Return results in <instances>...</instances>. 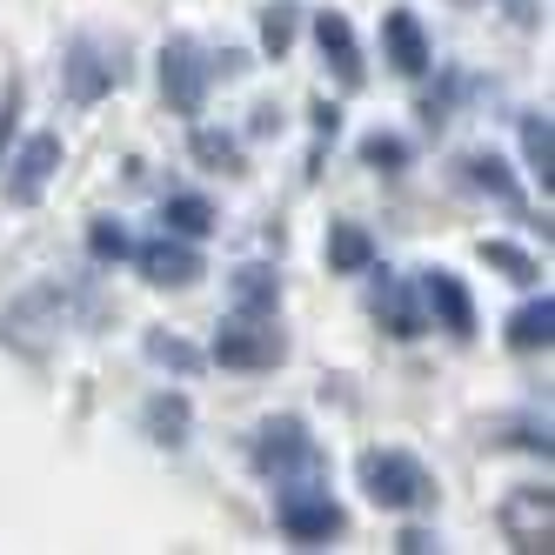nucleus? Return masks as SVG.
Returning <instances> with one entry per match:
<instances>
[{"label": "nucleus", "mask_w": 555, "mask_h": 555, "mask_svg": "<svg viewBox=\"0 0 555 555\" xmlns=\"http://www.w3.org/2000/svg\"><path fill=\"white\" fill-rule=\"evenodd\" d=\"M522 162L542 181V194L555 188V134H548V114H522Z\"/></svg>", "instance_id": "nucleus-18"}, {"label": "nucleus", "mask_w": 555, "mask_h": 555, "mask_svg": "<svg viewBox=\"0 0 555 555\" xmlns=\"http://www.w3.org/2000/svg\"><path fill=\"white\" fill-rule=\"evenodd\" d=\"M88 255H94V261H121V255H134L128 228H121V221H94V228H88Z\"/></svg>", "instance_id": "nucleus-25"}, {"label": "nucleus", "mask_w": 555, "mask_h": 555, "mask_svg": "<svg viewBox=\"0 0 555 555\" xmlns=\"http://www.w3.org/2000/svg\"><path fill=\"white\" fill-rule=\"evenodd\" d=\"M362 162H369V168H388V175H395V168L409 162V141H395V134H369V141H362Z\"/></svg>", "instance_id": "nucleus-27"}, {"label": "nucleus", "mask_w": 555, "mask_h": 555, "mask_svg": "<svg viewBox=\"0 0 555 555\" xmlns=\"http://www.w3.org/2000/svg\"><path fill=\"white\" fill-rule=\"evenodd\" d=\"M255 468L274 475V482H295V475H328V455L301 415H274L255 428Z\"/></svg>", "instance_id": "nucleus-5"}, {"label": "nucleus", "mask_w": 555, "mask_h": 555, "mask_svg": "<svg viewBox=\"0 0 555 555\" xmlns=\"http://www.w3.org/2000/svg\"><path fill=\"white\" fill-rule=\"evenodd\" d=\"M482 261H489V268H502L508 282H522V288L535 282V274H542V268H535L522 248H515V242H482Z\"/></svg>", "instance_id": "nucleus-24"}, {"label": "nucleus", "mask_w": 555, "mask_h": 555, "mask_svg": "<svg viewBox=\"0 0 555 555\" xmlns=\"http://www.w3.org/2000/svg\"><path fill=\"white\" fill-rule=\"evenodd\" d=\"M134 261H141V282H154V288H194V282L208 274L188 234H168V228L154 234V242H141Z\"/></svg>", "instance_id": "nucleus-9"}, {"label": "nucleus", "mask_w": 555, "mask_h": 555, "mask_svg": "<svg viewBox=\"0 0 555 555\" xmlns=\"http://www.w3.org/2000/svg\"><path fill=\"white\" fill-rule=\"evenodd\" d=\"M314 41H322V61L341 74V88H362V48L341 14H314Z\"/></svg>", "instance_id": "nucleus-13"}, {"label": "nucleus", "mask_w": 555, "mask_h": 555, "mask_svg": "<svg viewBox=\"0 0 555 555\" xmlns=\"http://www.w3.org/2000/svg\"><path fill=\"white\" fill-rule=\"evenodd\" d=\"M555 341V301L542 295V301H522L508 314V348L515 354H535V348H548Z\"/></svg>", "instance_id": "nucleus-16"}, {"label": "nucleus", "mask_w": 555, "mask_h": 555, "mask_svg": "<svg viewBox=\"0 0 555 555\" xmlns=\"http://www.w3.org/2000/svg\"><path fill=\"white\" fill-rule=\"evenodd\" d=\"M502 529H508V542L515 548H542L548 555V535H555V508H548V489H515L508 502H502Z\"/></svg>", "instance_id": "nucleus-11"}, {"label": "nucleus", "mask_w": 555, "mask_h": 555, "mask_svg": "<svg viewBox=\"0 0 555 555\" xmlns=\"http://www.w3.org/2000/svg\"><path fill=\"white\" fill-rule=\"evenodd\" d=\"M61 175V134H27L21 141V154L8 162V208H34L48 194V181Z\"/></svg>", "instance_id": "nucleus-8"}, {"label": "nucleus", "mask_w": 555, "mask_h": 555, "mask_svg": "<svg viewBox=\"0 0 555 555\" xmlns=\"http://www.w3.org/2000/svg\"><path fill=\"white\" fill-rule=\"evenodd\" d=\"M328 268H335V274H369V268H375V242H369V228L335 221V228H328Z\"/></svg>", "instance_id": "nucleus-17"}, {"label": "nucleus", "mask_w": 555, "mask_h": 555, "mask_svg": "<svg viewBox=\"0 0 555 555\" xmlns=\"http://www.w3.org/2000/svg\"><path fill=\"white\" fill-rule=\"evenodd\" d=\"M208 354L221 369H274L288 354V341H282V328H274V314H242V308H234L228 322L215 328Z\"/></svg>", "instance_id": "nucleus-7"}, {"label": "nucleus", "mask_w": 555, "mask_h": 555, "mask_svg": "<svg viewBox=\"0 0 555 555\" xmlns=\"http://www.w3.org/2000/svg\"><path fill=\"white\" fill-rule=\"evenodd\" d=\"M395 548H402V555H428V548H435V535H428V529H409Z\"/></svg>", "instance_id": "nucleus-30"}, {"label": "nucleus", "mask_w": 555, "mask_h": 555, "mask_svg": "<svg viewBox=\"0 0 555 555\" xmlns=\"http://www.w3.org/2000/svg\"><path fill=\"white\" fill-rule=\"evenodd\" d=\"M74 314H88V295L81 288H41V295H27V301H14L8 314H0V341H14V348H27V354H41Z\"/></svg>", "instance_id": "nucleus-3"}, {"label": "nucleus", "mask_w": 555, "mask_h": 555, "mask_svg": "<svg viewBox=\"0 0 555 555\" xmlns=\"http://www.w3.org/2000/svg\"><path fill=\"white\" fill-rule=\"evenodd\" d=\"M14 114H21V81H8V94H0V141L14 134Z\"/></svg>", "instance_id": "nucleus-29"}, {"label": "nucleus", "mask_w": 555, "mask_h": 555, "mask_svg": "<svg viewBox=\"0 0 555 555\" xmlns=\"http://www.w3.org/2000/svg\"><path fill=\"white\" fill-rule=\"evenodd\" d=\"M141 422H147V435H154V442H162V449H181L188 442V395L181 388H162V395H147V409H141Z\"/></svg>", "instance_id": "nucleus-15"}, {"label": "nucleus", "mask_w": 555, "mask_h": 555, "mask_svg": "<svg viewBox=\"0 0 555 555\" xmlns=\"http://www.w3.org/2000/svg\"><path fill=\"white\" fill-rule=\"evenodd\" d=\"M162 221H168V234H188V242H202V234H215V208L202 202V194H168Z\"/></svg>", "instance_id": "nucleus-20"}, {"label": "nucleus", "mask_w": 555, "mask_h": 555, "mask_svg": "<svg viewBox=\"0 0 555 555\" xmlns=\"http://www.w3.org/2000/svg\"><path fill=\"white\" fill-rule=\"evenodd\" d=\"M462 181L482 188V194H495L502 208H522V194H515V181H508V168L495 162V154H462Z\"/></svg>", "instance_id": "nucleus-19"}, {"label": "nucleus", "mask_w": 555, "mask_h": 555, "mask_svg": "<svg viewBox=\"0 0 555 555\" xmlns=\"http://www.w3.org/2000/svg\"><path fill=\"white\" fill-rule=\"evenodd\" d=\"M295 27H301V8H295V0H274V8L261 14V48L282 61V54L295 48Z\"/></svg>", "instance_id": "nucleus-22"}, {"label": "nucleus", "mask_w": 555, "mask_h": 555, "mask_svg": "<svg viewBox=\"0 0 555 555\" xmlns=\"http://www.w3.org/2000/svg\"><path fill=\"white\" fill-rule=\"evenodd\" d=\"M382 48H388V67H395V74H409V81H422V74L435 67L428 34H422V21H415L409 8H395V14L382 21Z\"/></svg>", "instance_id": "nucleus-12"}, {"label": "nucleus", "mask_w": 555, "mask_h": 555, "mask_svg": "<svg viewBox=\"0 0 555 555\" xmlns=\"http://www.w3.org/2000/svg\"><path fill=\"white\" fill-rule=\"evenodd\" d=\"M274 301H282V282H274L268 268H242V274H234V308H242V314H274Z\"/></svg>", "instance_id": "nucleus-21"}, {"label": "nucleus", "mask_w": 555, "mask_h": 555, "mask_svg": "<svg viewBox=\"0 0 555 555\" xmlns=\"http://www.w3.org/2000/svg\"><path fill=\"white\" fill-rule=\"evenodd\" d=\"M362 489H369L375 508H402V515L435 502L428 468H422L415 455H402V449H369V455H362Z\"/></svg>", "instance_id": "nucleus-6"}, {"label": "nucleus", "mask_w": 555, "mask_h": 555, "mask_svg": "<svg viewBox=\"0 0 555 555\" xmlns=\"http://www.w3.org/2000/svg\"><path fill=\"white\" fill-rule=\"evenodd\" d=\"M375 322H382L395 341H415V335H422V308H415L409 282H395V274H382V288H375Z\"/></svg>", "instance_id": "nucleus-14"}, {"label": "nucleus", "mask_w": 555, "mask_h": 555, "mask_svg": "<svg viewBox=\"0 0 555 555\" xmlns=\"http://www.w3.org/2000/svg\"><path fill=\"white\" fill-rule=\"evenodd\" d=\"M147 354H154V362H168V369H181V375L202 369V354H194L181 335H147Z\"/></svg>", "instance_id": "nucleus-26"}, {"label": "nucleus", "mask_w": 555, "mask_h": 555, "mask_svg": "<svg viewBox=\"0 0 555 555\" xmlns=\"http://www.w3.org/2000/svg\"><path fill=\"white\" fill-rule=\"evenodd\" d=\"M228 74H242V54H234V48L208 54L194 34H175V41L162 48V94H168L175 114H202L208 81H228Z\"/></svg>", "instance_id": "nucleus-1"}, {"label": "nucleus", "mask_w": 555, "mask_h": 555, "mask_svg": "<svg viewBox=\"0 0 555 555\" xmlns=\"http://www.w3.org/2000/svg\"><path fill=\"white\" fill-rule=\"evenodd\" d=\"M194 162H208L215 175H234V168H242V147H234V134H215V128H194Z\"/></svg>", "instance_id": "nucleus-23"}, {"label": "nucleus", "mask_w": 555, "mask_h": 555, "mask_svg": "<svg viewBox=\"0 0 555 555\" xmlns=\"http://www.w3.org/2000/svg\"><path fill=\"white\" fill-rule=\"evenodd\" d=\"M121 81H128V54H121V41H101V34L67 41V54H61V88H67L74 107H94L101 94H114Z\"/></svg>", "instance_id": "nucleus-4"}, {"label": "nucleus", "mask_w": 555, "mask_h": 555, "mask_svg": "<svg viewBox=\"0 0 555 555\" xmlns=\"http://www.w3.org/2000/svg\"><path fill=\"white\" fill-rule=\"evenodd\" d=\"M282 495H274V522H282V535L288 542H328V535H341V502L328 495V475H295V482H274Z\"/></svg>", "instance_id": "nucleus-2"}, {"label": "nucleus", "mask_w": 555, "mask_h": 555, "mask_svg": "<svg viewBox=\"0 0 555 555\" xmlns=\"http://www.w3.org/2000/svg\"><path fill=\"white\" fill-rule=\"evenodd\" d=\"M335 128H341V107H335V101H314V134L335 141Z\"/></svg>", "instance_id": "nucleus-28"}, {"label": "nucleus", "mask_w": 555, "mask_h": 555, "mask_svg": "<svg viewBox=\"0 0 555 555\" xmlns=\"http://www.w3.org/2000/svg\"><path fill=\"white\" fill-rule=\"evenodd\" d=\"M415 295H422V308L435 314V328H449L455 341L475 335V301H468V288H462V274H449V268H422Z\"/></svg>", "instance_id": "nucleus-10"}]
</instances>
